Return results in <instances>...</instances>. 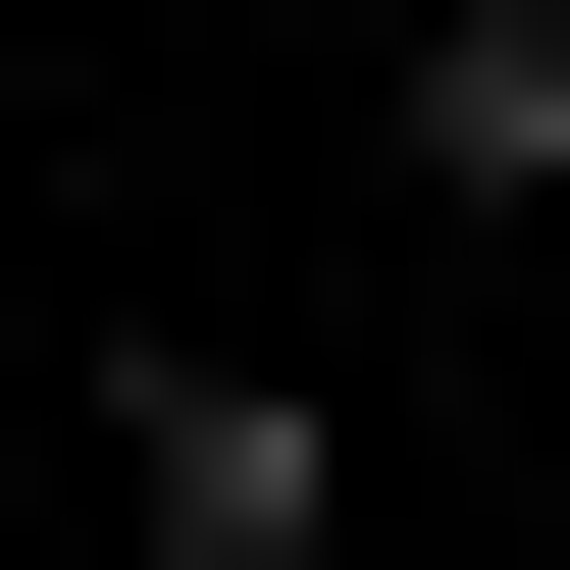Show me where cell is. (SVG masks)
<instances>
[{
    "instance_id": "6da1fadb",
    "label": "cell",
    "mask_w": 570,
    "mask_h": 570,
    "mask_svg": "<svg viewBox=\"0 0 570 570\" xmlns=\"http://www.w3.org/2000/svg\"><path fill=\"white\" fill-rule=\"evenodd\" d=\"M415 208H570V0H415Z\"/></svg>"
}]
</instances>
